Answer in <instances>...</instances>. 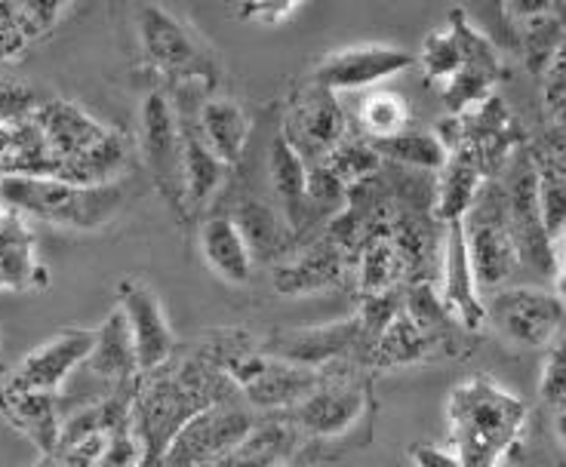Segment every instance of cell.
<instances>
[{
    "instance_id": "cell-24",
    "label": "cell",
    "mask_w": 566,
    "mask_h": 467,
    "mask_svg": "<svg viewBox=\"0 0 566 467\" xmlns=\"http://www.w3.org/2000/svg\"><path fill=\"white\" fill-rule=\"evenodd\" d=\"M198 243L207 268H210L216 277H222V280L231 286H243L253 280L255 258L231 215H207V219L200 222Z\"/></svg>"
},
{
    "instance_id": "cell-30",
    "label": "cell",
    "mask_w": 566,
    "mask_h": 467,
    "mask_svg": "<svg viewBox=\"0 0 566 467\" xmlns=\"http://www.w3.org/2000/svg\"><path fill=\"white\" fill-rule=\"evenodd\" d=\"M228 167L212 155L207 145L200 142L195 129H185V155H182V206L185 213H198L200 206H207L219 188L226 184Z\"/></svg>"
},
{
    "instance_id": "cell-31",
    "label": "cell",
    "mask_w": 566,
    "mask_h": 467,
    "mask_svg": "<svg viewBox=\"0 0 566 467\" xmlns=\"http://www.w3.org/2000/svg\"><path fill=\"white\" fill-rule=\"evenodd\" d=\"M382 160H391L403 170L440 172L450 163V148L443 145L434 129H403L391 139L373 142Z\"/></svg>"
},
{
    "instance_id": "cell-26",
    "label": "cell",
    "mask_w": 566,
    "mask_h": 467,
    "mask_svg": "<svg viewBox=\"0 0 566 467\" xmlns=\"http://www.w3.org/2000/svg\"><path fill=\"white\" fill-rule=\"evenodd\" d=\"M84 369L96 379H105L117 384L139 382V357H136V344H133V332H129L127 317L120 308H112V314L96 326V341Z\"/></svg>"
},
{
    "instance_id": "cell-14",
    "label": "cell",
    "mask_w": 566,
    "mask_h": 467,
    "mask_svg": "<svg viewBox=\"0 0 566 467\" xmlns=\"http://www.w3.org/2000/svg\"><path fill=\"white\" fill-rule=\"evenodd\" d=\"M117 308L127 317L142 375L167 367L176 354V332L155 289L139 277H127L117 286Z\"/></svg>"
},
{
    "instance_id": "cell-27",
    "label": "cell",
    "mask_w": 566,
    "mask_h": 467,
    "mask_svg": "<svg viewBox=\"0 0 566 467\" xmlns=\"http://www.w3.org/2000/svg\"><path fill=\"white\" fill-rule=\"evenodd\" d=\"M269 182L274 198L281 203V215L293 234L305 227V219L312 213L308 206V163L302 160L293 145L277 132L269 145Z\"/></svg>"
},
{
    "instance_id": "cell-42",
    "label": "cell",
    "mask_w": 566,
    "mask_h": 467,
    "mask_svg": "<svg viewBox=\"0 0 566 467\" xmlns=\"http://www.w3.org/2000/svg\"><path fill=\"white\" fill-rule=\"evenodd\" d=\"M31 43L19 29L13 3H0V62H15L25 56Z\"/></svg>"
},
{
    "instance_id": "cell-13",
    "label": "cell",
    "mask_w": 566,
    "mask_h": 467,
    "mask_svg": "<svg viewBox=\"0 0 566 467\" xmlns=\"http://www.w3.org/2000/svg\"><path fill=\"white\" fill-rule=\"evenodd\" d=\"M416 59L388 43H360V46H345L336 53H326L314 65L312 84L324 86L326 93H345V89H369L397 74L410 72Z\"/></svg>"
},
{
    "instance_id": "cell-44",
    "label": "cell",
    "mask_w": 566,
    "mask_h": 467,
    "mask_svg": "<svg viewBox=\"0 0 566 467\" xmlns=\"http://www.w3.org/2000/svg\"><path fill=\"white\" fill-rule=\"evenodd\" d=\"M410 458L416 467H462L459 455L450 446H434V443H416Z\"/></svg>"
},
{
    "instance_id": "cell-45",
    "label": "cell",
    "mask_w": 566,
    "mask_h": 467,
    "mask_svg": "<svg viewBox=\"0 0 566 467\" xmlns=\"http://www.w3.org/2000/svg\"><path fill=\"white\" fill-rule=\"evenodd\" d=\"M554 280H557V296L566 301V246L564 253L557 255V277Z\"/></svg>"
},
{
    "instance_id": "cell-48",
    "label": "cell",
    "mask_w": 566,
    "mask_h": 467,
    "mask_svg": "<svg viewBox=\"0 0 566 467\" xmlns=\"http://www.w3.org/2000/svg\"><path fill=\"white\" fill-rule=\"evenodd\" d=\"M281 467H312V465H308V458H305V453H302V455H296V458H290V461Z\"/></svg>"
},
{
    "instance_id": "cell-1",
    "label": "cell",
    "mask_w": 566,
    "mask_h": 467,
    "mask_svg": "<svg viewBox=\"0 0 566 467\" xmlns=\"http://www.w3.org/2000/svg\"><path fill=\"white\" fill-rule=\"evenodd\" d=\"M530 410L517 394L490 375L459 382L447 396V431L450 449L462 467H499L517 446Z\"/></svg>"
},
{
    "instance_id": "cell-20",
    "label": "cell",
    "mask_w": 566,
    "mask_h": 467,
    "mask_svg": "<svg viewBox=\"0 0 566 467\" xmlns=\"http://www.w3.org/2000/svg\"><path fill=\"white\" fill-rule=\"evenodd\" d=\"M352 277L360 298L388 296V293H400L407 286L410 268L407 258L397 246L391 227L376 231L373 237L357 246L352 262Z\"/></svg>"
},
{
    "instance_id": "cell-21",
    "label": "cell",
    "mask_w": 566,
    "mask_h": 467,
    "mask_svg": "<svg viewBox=\"0 0 566 467\" xmlns=\"http://www.w3.org/2000/svg\"><path fill=\"white\" fill-rule=\"evenodd\" d=\"M50 270L38 255V241L22 215L10 213L0 227V293H41Z\"/></svg>"
},
{
    "instance_id": "cell-29",
    "label": "cell",
    "mask_w": 566,
    "mask_h": 467,
    "mask_svg": "<svg viewBox=\"0 0 566 467\" xmlns=\"http://www.w3.org/2000/svg\"><path fill=\"white\" fill-rule=\"evenodd\" d=\"M231 219L243 234L255 262H274L286 253L293 231L286 225V219L265 200H243L234 206Z\"/></svg>"
},
{
    "instance_id": "cell-10",
    "label": "cell",
    "mask_w": 566,
    "mask_h": 467,
    "mask_svg": "<svg viewBox=\"0 0 566 467\" xmlns=\"http://www.w3.org/2000/svg\"><path fill=\"white\" fill-rule=\"evenodd\" d=\"M283 139L296 148L302 160L314 167L348 136V117L336 102V93L308 84L293 93L283 117Z\"/></svg>"
},
{
    "instance_id": "cell-46",
    "label": "cell",
    "mask_w": 566,
    "mask_h": 467,
    "mask_svg": "<svg viewBox=\"0 0 566 467\" xmlns=\"http://www.w3.org/2000/svg\"><path fill=\"white\" fill-rule=\"evenodd\" d=\"M554 434H557V439H560V446L566 449V406H560V410H554Z\"/></svg>"
},
{
    "instance_id": "cell-12",
    "label": "cell",
    "mask_w": 566,
    "mask_h": 467,
    "mask_svg": "<svg viewBox=\"0 0 566 467\" xmlns=\"http://www.w3.org/2000/svg\"><path fill=\"white\" fill-rule=\"evenodd\" d=\"M93 341H96V326H65L56 336L41 341L31 354L22 357L7 384L59 396L62 384L74 375V369H81L90 360Z\"/></svg>"
},
{
    "instance_id": "cell-41",
    "label": "cell",
    "mask_w": 566,
    "mask_h": 467,
    "mask_svg": "<svg viewBox=\"0 0 566 467\" xmlns=\"http://www.w3.org/2000/svg\"><path fill=\"white\" fill-rule=\"evenodd\" d=\"M296 10V0H283V3L281 0H265V3H241V7L231 10V15L241 19V22H250V25H281Z\"/></svg>"
},
{
    "instance_id": "cell-39",
    "label": "cell",
    "mask_w": 566,
    "mask_h": 467,
    "mask_svg": "<svg viewBox=\"0 0 566 467\" xmlns=\"http://www.w3.org/2000/svg\"><path fill=\"white\" fill-rule=\"evenodd\" d=\"M38 108H41V102L31 86L19 84V81H0V124L3 127L31 120Z\"/></svg>"
},
{
    "instance_id": "cell-34",
    "label": "cell",
    "mask_w": 566,
    "mask_h": 467,
    "mask_svg": "<svg viewBox=\"0 0 566 467\" xmlns=\"http://www.w3.org/2000/svg\"><path fill=\"white\" fill-rule=\"evenodd\" d=\"M521 25V46H524V62L530 72L542 77L545 68L552 65V59L557 56V50L564 46L566 29L564 22L557 19V10H545V13L533 15Z\"/></svg>"
},
{
    "instance_id": "cell-17",
    "label": "cell",
    "mask_w": 566,
    "mask_h": 467,
    "mask_svg": "<svg viewBox=\"0 0 566 467\" xmlns=\"http://www.w3.org/2000/svg\"><path fill=\"white\" fill-rule=\"evenodd\" d=\"M345 277H352V253L339 246L333 237L314 241L293 258H283L274 265L271 284L274 293L286 298L312 296L339 286Z\"/></svg>"
},
{
    "instance_id": "cell-11",
    "label": "cell",
    "mask_w": 566,
    "mask_h": 467,
    "mask_svg": "<svg viewBox=\"0 0 566 467\" xmlns=\"http://www.w3.org/2000/svg\"><path fill=\"white\" fill-rule=\"evenodd\" d=\"M505 200H509V222L521 265L542 270L548 277H557V262H554L552 243L545 237L542 215H538V163L536 157L526 151L514 155L509 163V179L502 184Z\"/></svg>"
},
{
    "instance_id": "cell-15",
    "label": "cell",
    "mask_w": 566,
    "mask_h": 467,
    "mask_svg": "<svg viewBox=\"0 0 566 467\" xmlns=\"http://www.w3.org/2000/svg\"><path fill=\"white\" fill-rule=\"evenodd\" d=\"M262 351L281 357V360H290L296 367L326 372L329 367H339L345 357L357 354V351H364V357H367L369 341L364 336L360 320L352 317V320H339V323L277 332L262 344Z\"/></svg>"
},
{
    "instance_id": "cell-35",
    "label": "cell",
    "mask_w": 566,
    "mask_h": 467,
    "mask_svg": "<svg viewBox=\"0 0 566 467\" xmlns=\"http://www.w3.org/2000/svg\"><path fill=\"white\" fill-rule=\"evenodd\" d=\"M324 163L336 172L342 182L348 184V191H352L357 184L382 176L385 160L379 157V151L373 148V142H369L367 136H352V132H348V136L329 151V157H326Z\"/></svg>"
},
{
    "instance_id": "cell-3",
    "label": "cell",
    "mask_w": 566,
    "mask_h": 467,
    "mask_svg": "<svg viewBox=\"0 0 566 467\" xmlns=\"http://www.w3.org/2000/svg\"><path fill=\"white\" fill-rule=\"evenodd\" d=\"M462 231H465V246L481 293L505 289L514 270L521 268V253L511 234L509 200H505L502 184H483L478 203L462 219Z\"/></svg>"
},
{
    "instance_id": "cell-36",
    "label": "cell",
    "mask_w": 566,
    "mask_h": 467,
    "mask_svg": "<svg viewBox=\"0 0 566 467\" xmlns=\"http://www.w3.org/2000/svg\"><path fill=\"white\" fill-rule=\"evenodd\" d=\"M419 65H422L424 77L438 86V89L450 84L455 74L462 72L465 53H462L459 34H455L450 22H447L443 29L431 31V34L424 38L422 53H419Z\"/></svg>"
},
{
    "instance_id": "cell-4",
    "label": "cell",
    "mask_w": 566,
    "mask_h": 467,
    "mask_svg": "<svg viewBox=\"0 0 566 467\" xmlns=\"http://www.w3.org/2000/svg\"><path fill=\"white\" fill-rule=\"evenodd\" d=\"M486 305V326L521 351H545L566 323V301L542 286H505L495 289Z\"/></svg>"
},
{
    "instance_id": "cell-28",
    "label": "cell",
    "mask_w": 566,
    "mask_h": 467,
    "mask_svg": "<svg viewBox=\"0 0 566 467\" xmlns=\"http://www.w3.org/2000/svg\"><path fill=\"white\" fill-rule=\"evenodd\" d=\"M440 354H450V351L412 323L410 314L400 311L391 323L385 326L382 336L369 344L364 363L373 369H382V372H391V369L419 367V363H428V360H434Z\"/></svg>"
},
{
    "instance_id": "cell-40",
    "label": "cell",
    "mask_w": 566,
    "mask_h": 467,
    "mask_svg": "<svg viewBox=\"0 0 566 467\" xmlns=\"http://www.w3.org/2000/svg\"><path fill=\"white\" fill-rule=\"evenodd\" d=\"M142 461H145V449H142L133 425H127L108 439L105 453L99 455V461L93 467H142Z\"/></svg>"
},
{
    "instance_id": "cell-47",
    "label": "cell",
    "mask_w": 566,
    "mask_h": 467,
    "mask_svg": "<svg viewBox=\"0 0 566 467\" xmlns=\"http://www.w3.org/2000/svg\"><path fill=\"white\" fill-rule=\"evenodd\" d=\"M31 467H71V465L65 461V458H59V455L53 453V455H41V458H38Z\"/></svg>"
},
{
    "instance_id": "cell-9",
    "label": "cell",
    "mask_w": 566,
    "mask_h": 467,
    "mask_svg": "<svg viewBox=\"0 0 566 467\" xmlns=\"http://www.w3.org/2000/svg\"><path fill=\"white\" fill-rule=\"evenodd\" d=\"M142 160L155 179L157 191L170 203L182 200L185 127L164 89H151L139 112Z\"/></svg>"
},
{
    "instance_id": "cell-8",
    "label": "cell",
    "mask_w": 566,
    "mask_h": 467,
    "mask_svg": "<svg viewBox=\"0 0 566 467\" xmlns=\"http://www.w3.org/2000/svg\"><path fill=\"white\" fill-rule=\"evenodd\" d=\"M369 403V384L357 372H324V382L286 412L305 443H324L342 437L357 425Z\"/></svg>"
},
{
    "instance_id": "cell-2",
    "label": "cell",
    "mask_w": 566,
    "mask_h": 467,
    "mask_svg": "<svg viewBox=\"0 0 566 467\" xmlns=\"http://www.w3.org/2000/svg\"><path fill=\"white\" fill-rule=\"evenodd\" d=\"M0 203L25 222L99 231L127 206V188L120 182L86 188L53 176H0Z\"/></svg>"
},
{
    "instance_id": "cell-43",
    "label": "cell",
    "mask_w": 566,
    "mask_h": 467,
    "mask_svg": "<svg viewBox=\"0 0 566 467\" xmlns=\"http://www.w3.org/2000/svg\"><path fill=\"white\" fill-rule=\"evenodd\" d=\"M542 89H545V105L554 114H566V41L542 74Z\"/></svg>"
},
{
    "instance_id": "cell-37",
    "label": "cell",
    "mask_w": 566,
    "mask_h": 467,
    "mask_svg": "<svg viewBox=\"0 0 566 467\" xmlns=\"http://www.w3.org/2000/svg\"><path fill=\"white\" fill-rule=\"evenodd\" d=\"M538 396L545 406L560 410L566 406V323L554 336V341L545 348L542 360V375H538Z\"/></svg>"
},
{
    "instance_id": "cell-38",
    "label": "cell",
    "mask_w": 566,
    "mask_h": 467,
    "mask_svg": "<svg viewBox=\"0 0 566 467\" xmlns=\"http://www.w3.org/2000/svg\"><path fill=\"white\" fill-rule=\"evenodd\" d=\"M19 29L29 38V43L50 38L62 25V19L69 15V3H13Z\"/></svg>"
},
{
    "instance_id": "cell-23",
    "label": "cell",
    "mask_w": 566,
    "mask_h": 467,
    "mask_svg": "<svg viewBox=\"0 0 566 467\" xmlns=\"http://www.w3.org/2000/svg\"><path fill=\"white\" fill-rule=\"evenodd\" d=\"M483 184H486V172H483L481 160L474 157V151H468L465 145H459L450 163L438 172V184H434V222L440 227L462 222L471 206L481 198Z\"/></svg>"
},
{
    "instance_id": "cell-7",
    "label": "cell",
    "mask_w": 566,
    "mask_h": 467,
    "mask_svg": "<svg viewBox=\"0 0 566 467\" xmlns=\"http://www.w3.org/2000/svg\"><path fill=\"white\" fill-rule=\"evenodd\" d=\"M259 425L255 412L241 400H226L191 415L172 437L164 467H210L228 455Z\"/></svg>"
},
{
    "instance_id": "cell-32",
    "label": "cell",
    "mask_w": 566,
    "mask_h": 467,
    "mask_svg": "<svg viewBox=\"0 0 566 467\" xmlns=\"http://www.w3.org/2000/svg\"><path fill=\"white\" fill-rule=\"evenodd\" d=\"M538 215L557 262L566 246V172L552 160L538 163Z\"/></svg>"
},
{
    "instance_id": "cell-18",
    "label": "cell",
    "mask_w": 566,
    "mask_h": 467,
    "mask_svg": "<svg viewBox=\"0 0 566 467\" xmlns=\"http://www.w3.org/2000/svg\"><path fill=\"white\" fill-rule=\"evenodd\" d=\"M34 124L41 129L46 151H50L53 163H56V172L65 163H71L74 157H81L90 148H96L112 132L93 114H86L81 105H74L69 99L41 102V108L34 112Z\"/></svg>"
},
{
    "instance_id": "cell-22",
    "label": "cell",
    "mask_w": 566,
    "mask_h": 467,
    "mask_svg": "<svg viewBox=\"0 0 566 467\" xmlns=\"http://www.w3.org/2000/svg\"><path fill=\"white\" fill-rule=\"evenodd\" d=\"M302 453H305V439L286 418V412H281L259 422L243 443H238L231 453L212 461L210 467H281Z\"/></svg>"
},
{
    "instance_id": "cell-33",
    "label": "cell",
    "mask_w": 566,
    "mask_h": 467,
    "mask_svg": "<svg viewBox=\"0 0 566 467\" xmlns=\"http://www.w3.org/2000/svg\"><path fill=\"white\" fill-rule=\"evenodd\" d=\"M357 124H360V132L367 136L369 142L391 139L397 132L410 129V105L391 89L369 93L357 108Z\"/></svg>"
},
{
    "instance_id": "cell-19",
    "label": "cell",
    "mask_w": 566,
    "mask_h": 467,
    "mask_svg": "<svg viewBox=\"0 0 566 467\" xmlns=\"http://www.w3.org/2000/svg\"><path fill=\"white\" fill-rule=\"evenodd\" d=\"M0 415L7 418V425L15 427L22 437L29 439L38 455L56 453L62 418H65V412L59 406V396L3 384L0 388Z\"/></svg>"
},
{
    "instance_id": "cell-6",
    "label": "cell",
    "mask_w": 566,
    "mask_h": 467,
    "mask_svg": "<svg viewBox=\"0 0 566 467\" xmlns=\"http://www.w3.org/2000/svg\"><path fill=\"white\" fill-rule=\"evenodd\" d=\"M226 375L238 388V394L247 400L250 410L265 412L296 410L298 403L324 382V372L265 354L262 344L234 357L226 367Z\"/></svg>"
},
{
    "instance_id": "cell-16",
    "label": "cell",
    "mask_w": 566,
    "mask_h": 467,
    "mask_svg": "<svg viewBox=\"0 0 566 467\" xmlns=\"http://www.w3.org/2000/svg\"><path fill=\"white\" fill-rule=\"evenodd\" d=\"M440 301L462 332H481L486 326V305L471 268L462 222L443 227L440 237Z\"/></svg>"
},
{
    "instance_id": "cell-5",
    "label": "cell",
    "mask_w": 566,
    "mask_h": 467,
    "mask_svg": "<svg viewBox=\"0 0 566 467\" xmlns=\"http://www.w3.org/2000/svg\"><path fill=\"white\" fill-rule=\"evenodd\" d=\"M136 38H139L145 62L172 81H195V84L212 86V77L219 74L216 59L198 41V34L164 7L136 10Z\"/></svg>"
},
{
    "instance_id": "cell-25",
    "label": "cell",
    "mask_w": 566,
    "mask_h": 467,
    "mask_svg": "<svg viewBox=\"0 0 566 467\" xmlns=\"http://www.w3.org/2000/svg\"><path fill=\"white\" fill-rule=\"evenodd\" d=\"M198 139L212 155L219 157L226 167H234L250 145V114L243 112V105L231 96H207L198 112V124H195Z\"/></svg>"
}]
</instances>
